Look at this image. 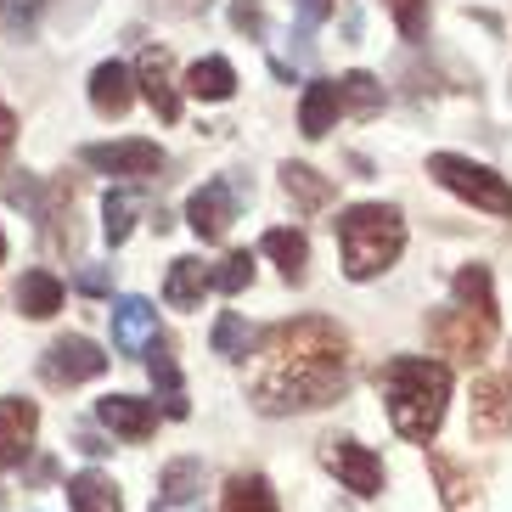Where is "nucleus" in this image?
<instances>
[{
	"mask_svg": "<svg viewBox=\"0 0 512 512\" xmlns=\"http://www.w3.org/2000/svg\"><path fill=\"white\" fill-rule=\"evenodd\" d=\"M349 389V332L327 316H293L259 332L248 361V400L265 417L321 411Z\"/></svg>",
	"mask_w": 512,
	"mask_h": 512,
	"instance_id": "nucleus-1",
	"label": "nucleus"
},
{
	"mask_svg": "<svg viewBox=\"0 0 512 512\" xmlns=\"http://www.w3.org/2000/svg\"><path fill=\"white\" fill-rule=\"evenodd\" d=\"M377 389L389 400L394 434L411 445H434L445 406H451V366L434 355H389L377 366Z\"/></svg>",
	"mask_w": 512,
	"mask_h": 512,
	"instance_id": "nucleus-2",
	"label": "nucleus"
},
{
	"mask_svg": "<svg viewBox=\"0 0 512 512\" xmlns=\"http://www.w3.org/2000/svg\"><path fill=\"white\" fill-rule=\"evenodd\" d=\"M338 254H344V276L349 282H372L406 254V214L394 203H349L338 220Z\"/></svg>",
	"mask_w": 512,
	"mask_h": 512,
	"instance_id": "nucleus-3",
	"label": "nucleus"
},
{
	"mask_svg": "<svg viewBox=\"0 0 512 512\" xmlns=\"http://www.w3.org/2000/svg\"><path fill=\"white\" fill-rule=\"evenodd\" d=\"M428 175H434L445 192H456L462 203H473V209L512 214V181L496 175L490 164H473V158H462V152H434V158H428Z\"/></svg>",
	"mask_w": 512,
	"mask_h": 512,
	"instance_id": "nucleus-4",
	"label": "nucleus"
},
{
	"mask_svg": "<svg viewBox=\"0 0 512 512\" xmlns=\"http://www.w3.org/2000/svg\"><path fill=\"white\" fill-rule=\"evenodd\" d=\"M428 344L439 349V355H456V361H484L490 355V344H496V321L490 316H473V310H434L428 316Z\"/></svg>",
	"mask_w": 512,
	"mask_h": 512,
	"instance_id": "nucleus-5",
	"label": "nucleus"
},
{
	"mask_svg": "<svg viewBox=\"0 0 512 512\" xmlns=\"http://www.w3.org/2000/svg\"><path fill=\"white\" fill-rule=\"evenodd\" d=\"M79 164L96 169V175H119V181H152L169 158L158 141L136 136V141H91V147H79Z\"/></svg>",
	"mask_w": 512,
	"mask_h": 512,
	"instance_id": "nucleus-6",
	"label": "nucleus"
},
{
	"mask_svg": "<svg viewBox=\"0 0 512 512\" xmlns=\"http://www.w3.org/2000/svg\"><path fill=\"white\" fill-rule=\"evenodd\" d=\"M107 372V355L96 338L85 332H62L57 344L40 355V377H46L51 389H74V383H91V377Z\"/></svg>",
	"mask_w": 512,
	"mask_h": 512,
	"instance_id": "nucleus-7",
	"label": "nucleus"
},
{
	"mask_svg": "<svg viewBox=\"0 0 512 512\" xmlns=\"http://www.w3.org/2000/svg\"><path fill=\"white\" fill-rule=\"evenodd\" d=\"M237 209H242L237 181H203L186 197V226H192L197 242H226V231L237 226Z\"/></svg>",
	"mask_w": 512,
	"mask_h": 512,
	"instance_id": "nucleus-8",
	"label": "nucleus"
},
{
	"mask_svg": "<svg viewBox=\"0 0 512 512\" xmlns=\"http://www.w3.org/2000/svg\"><path fill=\"white\" fill-rule=\"evenodd\" d=\"M321 467L344 490H355V496H383V462L366 451L361 439H327L321 445Z\"/></svg>",
	"mask_w": 512,
	"mask_h": 512,
	"instance_id": "nucleus-9",
	"label": "nucleus"
},
{
	"mask_svg": "<svg viewBox=\"0 0 512 512\" xmlns=\"http://www.w3.org/2000/svg\"><path fill=\"white\" fill-rule=\"evenodd\" d=\"M34 434H40V406L6 394V400H0V473L23 467V456L34 451Z\"/></svg>",
	"mask_w": 512,
	"mask_h": 512,
	"instance_id": "nucleus-10",
	"label": "nucleus"
},
{
	"mask_svg": "<svg viewBox=\"0 0 512 512\" xmlns=\"http://www.w3.org/2000/svg\"><path fill=\"white\" fill-rule=\"evenodd\" d=\"M130 79H136V91L152 102V113L164 124L181 119V91H175V79H169V51L164 46H147L136 57V68H130Z\"/></svg>",
	"mask_w": 512,
	"mask_h": 512,
	"instance_id": "nucleus-11",
	"label": "nucleus"
},
{
	"mask_svg": "<svg viewBox=\"0 0 512 512\" xmlns=\"http://www.w3.org/2000/svg\"><path fill=\"white\" fill-rule=\"evenodd\" d=\"M107 321H113V349H119V355H147V344L158 338V310H152L141 293L113 299Z\"/></svg>",
	"mask_w": 512,
	"mask_h": 512,
	"instance_id": "nucleus-12",
	"label": "nucleus"
},
{
	"mask_svg": "<svg viewBox=\"0 0 512 512\" xmlns=\"http://www.w3.org/2000/svg\"><path fill=\"white\" fill-rule=\"evenodd\" d=\"M512 434V383L479 377L473 383V439H507Z\"/></svg>",
	"mask_w": 512,
	"mask_h": 512,
	"instance_id": "nucleus-13",
	"label": "nucleus"
},
{
	"mask_svg": "<svg viewBox=\"0 0 512 512\" xmlns=\"http://www.w3.org/2000/svg\"><path fill=\"white\" fill-rule=\"evenodd\" d=\"M96 422L113 428L119 439H130V445H141V439H152V428H158V406H152V400H136V394H107V400H96Z\"/></svg>",
	"mask_w": 512,
	"mask_h": 512,
	"instance_id": "nucleus-14",
	"label": "nucleus"
},
{
	"mask_svg": "<svg viewBox=\"0 0 512 512\" xmlns=\"http://www.w3.org/2000/svg\"><path fill=\"white\" fill-rule=\"evenodd\" d=\"M147 372H152V389L164 394V417H175V422H181L192 406H186L181 366H175V349H169V338H164V332H158V338L147 344Z\"/></svg>",
	"mask_w": 512,
	"mask_h": 512,
	"instance_id": "nucleus-15",
	"label": "nucleus"
},
{
	"mask_svg": "<svg viewBox=\"0 0 512 512\" xmlns=\"http://www.w3.org/2000/svg\"><path fill=\"white\" fill-rule=\"evenodd\" d=\"M130 102H136L130 68H124V62H96V74H91V107L96 113H102V119H124Z\"/></svg>",
	"mask_w": 512,
	"mask_h": 512,
	"instance_id": "nucleus-16",
	"label": "nucleus"
},
{
	"mask_svg": "<svg viewBox=\"0 0 512 512\" xmlns=\"http://www.w3.org/2000/svg\"><path fill=\"white\" fill-rule=\"evenodd\" d=\"M282 192L293 197V209H304V214H321L338 197V186H332V175H321V169H310V164H293L287 158L282 164Z\"/></svg>",
	"mask_w": 512,
	"mask_h": 512,
	"instance_id": "nucleus-17",
	"label": "nucleus"
},
{
	"mask_svg": "<svg viewBox=\"0 0 512 512\" xmlns=\"http://www.w3.org/2000/svg\"><path fill=\"white\" fill-rule=\"evenodd\" d=\"M17 310L29 321H51L62 310V276L57 271H23L17 276Z\"/></svg>",
	"mask_w": 512,
	"mask_h": 512,
	"instance_id": "nucleus-18",
	"label": "nucleus"
},
{
	"mask_svg": "<svg viewBox=\"0 0 512 512\" xmlns=\"http://www.w3.org/2000/svg\"><path fill=\"white\" fill-rule=\"evenodd\" d=\"M259 254L276 259V265H282V276H287L293 287L304 282V271H310V242H304V231H293V226L265 231V237H259Z\"/></svg>",
	"mask_w": 512,
	"mask_h": 512,
	"instance_id": "nucleus-19",
	"label": "nucleus"
},
{
	"mask_svg": "<svg viewBox=\"0 0 512 512\" xmlns=\"http://www.w3.org/2000/svg\"><path fill=\"white\" fill-rule=\"evenodd\" d=\"M186 96H197V102H231L237 96V68H231L226 57H203L186 68Z\"/></svg>",
	"mask_w": 512,
	"mask_h": 512,
	"instance_id": "nucleus-20",
	"label": "nucleus"
},
{
	"mask_svg": "<svg viewBox=\"0 0 512 512\" xmlns=\"http://www.w3.org/2000/svg\"><path fill=\"white\" fill-rule=\"evenodd\" d=\"M68 507L74 512H124V496H119V484L107 479V473L85 467V473L68 479Z\"/></svg>",
	"mask_w": 512,
	"mask_h": 512,
	"instance_id": "nucleus-21",
	"label": "nucleus"
},
{
	"mask_svg": "<svg viewBox=\"0 0 512 512\" xmlns=\"http://www.w3.org/2000/svg\"><path fill=\"white\" fill-rule=\"evenodd\" d=\"M220 512H282V507H276V490L265 473H231L226 490H220Z\"/></svg>",
	"mask_w": 512,
	"mask_h": 512,
	"instance_id": "nucleus-22",
	"label": "nucleus"
},
{
	"mask_svg": "<svg viewBox=\"0 0 512 512\" xmlns=\"http://www.w3.org/2000/svg\"><path fill=\"white\" fill-rule=\"evenodd\" d=\"M338 124V85L332 79H310L304 85V102H299V130L310 141H321Z\"/></svg>",
	"mask_w": 512,
	"mask_h": 512,
	"instance_id": "nucleus-23",
	"label": "nucleus"
},
{
	"mask_svg": "<svg viewBox=\"0 0 512 512\" xmlns=\"http://www.w3.org/2000/svg\"><path fill=\"white\" fill-rule=\"evenodd\" d=\"M203 293H209V265H203L197 254H181L175 265H169L164 299L175 304V310H197V304H203Z\"/></svg>",
	"mask_w": 512,
	"mask_h": 512,
	"instance_id": "nucleus-24",
	"label": "nucleus"
},
{
	"mask_svg": "<svg viewBox=\"0 0 512 512\" xmlns=\"http://www.w3.org/2000/svg\"><path fill=\"white\" fill-rule=\"evenodd\" d=\"M332 85H338V113H355V119H377L383 113V85H377V74L355 68V74L332 79Z\"/></svg>",
	"mask_w": 512,
	"mask_h": 512,
	"instance_id": "nucleus-25",
	"label": "nucleus"
},
{
	"mask_svg": "<svg viewBox=\"0 0 512 512\" xmlns=\"http://www.w3.org/2000/svg\"><path fill=\"white\" fill-rule=\"evenodd\" d=\"M451 293H456V310H473V316H490L496 321V282L484 265H462L451 276Z\"/></svg>",
	"mask_w": 512,
	"mask_h": 512,
	"instance_id": "nucleus-26",
	"label": "nucleus"
},
{
	"mask_svg": "<svg viewBox=\"0 0 512 512\" xmlns=\"http://www.w3.org/2000/svg\"><path fill=\"white\" fill-rule=\"evenodd\" d=\"M136 214H141V197L130 192V186H119V192L102 197V237H107V248H124V242H130Z\"/></svg>",
	"mask_w": 512,
	"mask_h": 512,
	"instance_id": "nucleus-27",
	"label": "nucleus"
},
{
	"mask_svg": "<svg viewBox=\"0 0 512 512\" xmlns=\"http://www.w3.org/2000/svg\"><path fill=\"white\" fill-rule=\"evenodd\" d=\"M197 490H203V462H192V456L169 462L164 479H158V496H164V507H186Z\"/></svg>",
	"mask_w": 512,
	"mask_h": 512,
	"instance_id": "nucleus-28",
	"label": "nucleus"
},
{
	"mask_svg": "<svg viewBox=\"0 0 512 512\" xmlns=\"http://www.w3.org/2000/svg\"><path fill=\"white\" fill-rule=\"evenodd\" d=\"M428 467L439 473V501H445L451 512H462L467 496H473V473H467L456 456H439V451H428Z\"/></svg>",
	"mask_w": 512,
	"mask_h": 512,
	"instance_id": "nucleus-29",
	"label": "nucleus"
},
{
	"mask_svg": "<svg viewBox=\"0 0 512 512\" xmlns=\"http://www.w3.org/2000/svg\"><path fill=\"white\" fill-rule=\"evenodd\" d=\"M214 355H220V361H248V344H254V338H248V321L237 316V310H220V316H214Z\"/></svg>",
	"mask_w": 512,
	"mask_h": 512,
	"instance_id": "nucleus-30",
	"label": "nucleus"
},
{
	"mask_svg": "<svg viewBox=\"0 0 512 512\" xmlns=\"http://www.w3.org/2000/svg\"><path fill=\"white\" fill-rule=\"evenodd\" d=\"M248 282H254V254H248V248H237V254H226L220 265H209V287H214V293H231V299H237Z\"/></svg>",
	"mask_w": 512,
	"mask_h": 512,
	"instance_id": "nucleus-31",
	"label": "nucleus"
},
{
	"mask_svg": "<svg viewBox=\"0 0 512 512\" xmlns=\"http://www.w3.org/2000/svg\"><path fill=\"white\" fill-rule=\"evenodd\" d=\"M383 6L394 12V23H400V34H406L411 46L428 34V0H383Z\"/></svg>",
	"mask_w": 512,
	"mask_h": 512,
	"instance_id": "nucleus-32",
	"label": "nucleus"
},
{
	"mask_svg": "<svg viewBox=\"0 0 512 512\" xmlns=\"http://www.w3.org/2000/svg\"><path fill=\"white\" fill-rule=\"evenodd\" d=\"M231 23H237L248 40H259V34H265V6H259V0H237V6H231Z\"/></svg>",
	"mask_w": 512,
	"mask_h": 512,
	"instance_id": "nucleus-33",
	"label": "nucleus"
},
{
	"mask_svg": "<svg viewBox=\"0 0 512 512\" xmlns=\"http://www.w3.org/2000/svg\"><path fill=\"white\" fill-rule=\"evenodd\" d=\"M332 12H338V0H299V23L304 29H321Z\"/></svg>",
	"mask_w": 512,
	"mask_h": 512,
	"instance_id": "nucleus-34",
	"label": "nucleus"
},
{
	"mask_svg": "<svg viewBox=\"0 0 512 512\" xmlns=\"http://www.w3.org/2000/svg\"><path fill=\"white\" fill-rule=\"evenodd\" d=\"M74 287H79V293H91V299H102V293H107V271H102V265H85V271L74 276Z\"/></svg>",
	"mask_w": 512,
	"mask_h": 512,
	"instance_id": "nucleus-35",
	"label": "nucleus"
},
{
	"mask_svg": "<svg viewBox=\"0 0 512 512\" xmlns=\"http://www.w3.org/2000/svg\"><path fill=\"white\" fill-rule=\"evenodd\" d=\"M12 136H17V119H12V107L0 102V158L12 152Z\"/></svg>",
	"mask_w": 512,
	"mask_h": 512,
	"instance_id": "nucleus-36",
	"label": "nucleus"
},
{
	"mask_svg": "<svg viewBox=\"0 0 512 512\" xmlns=\"http://www.w3.org/2000/svg\"><path fill=\"white\" fill-rule=\"evenodd\" d=\"M40 6H46V0H12V17H17V29H23V23H34V17H40Z\"/></svg>",
	"mask_w": 512,
	"mask_h": 512,
	"instance_id": "nucleus-37",
	"label": "nucleus"
},
{
	"mask_svg": "<svg viewBox=\"0 0 512 512\" xmlns=\"http://www.w3.org/2000/svg\"><path fill=\"white\" fill-rule=\"evenodd\" d=\"M0 259H6V231H0Z\"/></svg>",
	"mask_w": 512,
	"mask_h": 512,
	"instance_id": "nucleus-38",
	"label": "nucleus"
},
{
	"mask_svg": "<svg viewBox=\"0 0 512 512\" xmlns=\"http://www.w3.org/2000/svg\"><path fill=\"white\" fill-rule=\"evenodd\" d=\"M152 512H158V507H152Z\"/></svg>",
	"mask_w": 512,
	"mask_h": 512,
	"instance_id": "nucleus-39",
	"label": "nucleus"
}]
</instances>
